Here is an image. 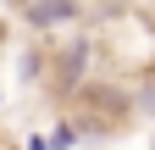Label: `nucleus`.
I'll return each instance as SVG.
<instances>
[{
  "label": "nucleus",
  "mask_w": 155,
  "mask_h": 150,
  "mask_svg": "<svg viewBox=\"0 0 155 150\" xmlns=\"http://www.w3.org/2000/svg\"><path fill=\"white\" fill-rule=\"evenodd\" d=\"M89 61H94V39H89V33H78V39H67L61 50H55L50 78L61 84L67 95H78V89H89Z\"/></svg>",
  "instance_id": "obj_1"
},
{
  "label": "nucleus",
  "mask_w": 155,
  "mask_h": 150,
  "mask_svg": "<svg viewBox=\"0 0 155 150\" xmlns=\"http://www.w3.org/2000/svg\"><path fill=\"white\" fill-rule=\"evenodd\" d=\"M17 11H22V22L39 28V33H55L78 22V11H83V0H17Z\"/></svg>",
  "instance_id": "obj_2"
},
{
  "label": "nucleus",
  "mask_w": 155,
  "mask_h": 150,
  "mask_svg": "<svg viewBox=\"0 0 155 150\" xmlns=\"http://www.w3.org/2000/svg\"><path fill=\"white\" fill-rule=\"evenodd\" d=\"M78 139H83V128H78L72 117H61V122H55V128H50V134H45V145H50V150H72Z\"/></svg>",
  "instance_id": "obj_3"
},
{
  "label": "nucleus",
  "mask_w": 155,
  "mask_h": 150,
  "mask_svg": "<svg viewBox=\"0 0 155 150\" xmlns=\"http://www.w3.org/2000/svg\"><path fill=\"white\" fill-rule=\"evenodd\" d=\"M139 111H155V84H144V89H139Z\"/></svg>",
  "instance_id": "obj_4"
},
{
  "label": "nucleus",
  "mask_w": 155,
  "mask_h": 150,
  "mask_svg": "<svg viewBox=\"0 0 155 150\" xmlns=\"http://www.w3.org/2000/svg\"><path fill=\"white\" fill-rule=\"evenodd\" d=\"M22 150H50V145H45V139H39V134H33V139H28V145H22Z\"/></svg>",
  "instance_id": "obj_5"
},
{
  "label": "nucleus",
  "mask_w": 155,
  "mask_h": 150,
  "mask_svg": "<svg viewBox=\"0 0 155 150\" xmlns=\"http://www.w3.org/2000/svg\"><path fill=\"white\" fill-rule=\"evenodd\" d=\"M150 150H155V134H150Z\"/></svg>",
  "instance_id": "obj_6"
},
{
  "label": "nucleus",
  "mask_w": 155,
  "mask_h": 150,
  "mask_svg": "<svg viewBox=\"0 0 155 150\" xmlns=\"http://www.w3.org/2000/svg\"><path fill=\"white\" fill-rule=\"evenodd\" d=\"M0 33H6V22H0Z\"/></svg>",
  "instance_id": "obj_7"
}]
</instances>
